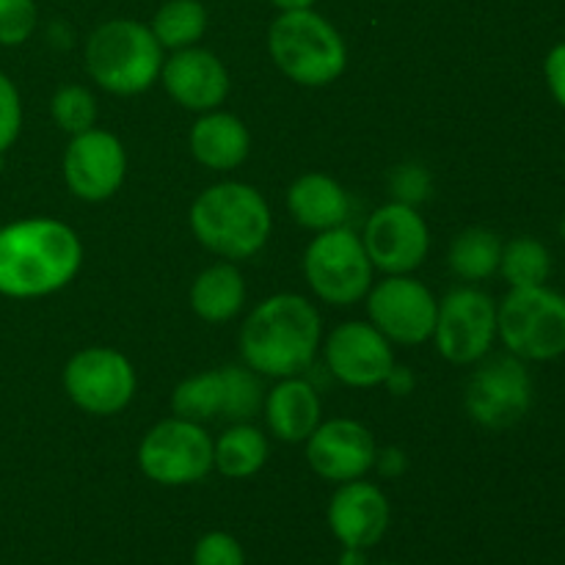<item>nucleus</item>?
<instances>
[{"label":"nucleus","instance_id":"obj_1","mask_svg":"<svg viewBox=\"0 0 565 565\" xmlns=\"http://www.w3.org/2000/svg\"><path fill=\"white\" fill-rule=\"evenodd\" d=\"M83 265V243L55 218H22L0 226V296L28 301L64 290Z\"/></svg>","mask_w":565,"mask_h":565},{"label":"nucleus","instance_id":"obj_2","mask_svg":"<svg viewBox=\"0 0 565 565\" xmlns=\"http://www.w3.org/2000/svg\"><path fill=\"white\" fill-rule=\"evenodd\" d=\"M320 315L298 292H276L252 309L241 329L246 367L268 379L303 375L318 356Z\"/></svg>","mask_w":565,"mask_h":565},{"label":"nucleus","instance_id":"obj_3","mask_svg":"<svg viewBox=\"0 0 565 565\" xmlns=\"http://www.w3.org/2000/svg\"><path fill=\"white\" fill-rule=\"evenodd\" d=\"M270 207L246 182H215L191 204V230L207 252L241 263L265 248L270 237Z\"/></svg>","mask_w":565,"mask_h":565},{"label":"nucleus","instance_id":"obj_4","mask_svg":"<svg viewBox=\"0 0 565 565\" xmlns=\"http://www.w3.org/2000/svg\"><path fill=\"white\" fill-rule=\"evenodd\" d=\"M268 53L281 75L307 88L329 86L348 66L345 39L315 9L279 11L268 28Z\"/></svg>","mask_w":565,"mask_h":565},{"label":"nucleus","instance_id":"obj_5","mask_svg":"<svg viewBox=\"0 0 565 565\" xmlns=\"http://www.w3.org/2000/svg\"><path fill=\"white\" fill-rule=\"evenodd\" d=\"M163 47L138 20H108L86 42V70L99 88L119 97L143 94L163 70Z\"/></svg>","mask_w":565,"mask_h":565},{"label":"nucleus","instance_id":"obj_6","mask_svg":"<svg viewBox=\"0 0 565 565\" xmlns=\"http://www.w3.org/2000/svg\"><path fill=\"white\" fill-rule=\"evenodd\" d=\"M497 337L522 362L565 356V296L552 287H511L497 303Z\"/></svg>","mask_w":565,"mask_h":565},{"label":"nucleus","instance_id":"obj_7","mask_svg":"<svg viewBox=\"0 0 565 565\" xmlns=\"http://www.w3.org/2000/svg\"><path fill=\"white\" fill-rule=\"evenodd\" d=\"M303 276L320 301L331 307H351L367 298L373 287V263L362 237L348 226L318 232L303 254Z\"/></svg>","mask_w":565,"mask_h":565},{"label":"nucleus","instance_id":"obj_8","mask_svg":"<svg viewBox=\"0 0 565 565\" xmlns=\"http://www.w3.org/2000/svg\"><path fill=\"white\" fill-rule=\"evenodd\" d=\"M533 375L527 362L513 353L480 359L478 370L469 375L463 406L472 423L489 430H508L522 423L533 408Z\"/></svg>","mask_w":565,"mask_h":565},{"label":"nucleus","instance_id":"obj_9","mask_svg":"<svg viewBox=\"0 0 565 565\" xmlns=\"http://www.w3.org/2000/svg\"><path fill=\"white\" fill-rule=\"evenodd\" d=\"M213 445L199 423L169 417L147 430L138 445V467L158 486H191L213 472Z\"/></svg>","mask_w":565,"mask_h":565},{"label":"nucleus","instance_id":"obj_10","mask_svg":"<svg viewBox=\"0 0 565 565\" xmlns=\"http://www.w3.org/2000/svg\"><path fill=\"white\" fill-rule=\"evenodd\" d=\"M64 392L81 412L110 417L127 408L136 395V370L116 348H83L66 362Z\"/></svg>","mask_w":565,"mask_h":565},{"label":"nucleus","instance_id":"obj_11","mask_svg":"<svg viewBox=\"0 0 565 565\" xmlns=\"http://www.w3.org/2000/svg\"><path fill=\"white\" fill-rule=\"evenodd\" d=\"M497 340V301L478 287L447 292L436 309L434 342L450 364H478Z\"/></svg>","mask_w":565,"mask_h":565},{"label":"nucleus","instance_id":"obj_12","mask_svg":"<svg viewBox=\"0 0 565 565\" xmlns=\"http://www.w3.org/2000/svg\"><path fill=\"white\" fill-rule=\"evenodd\" d=\"M436 309L434 292L408 274L386 276L367 292L370 323L397 345L428 342L436 329Z\"/></svg>","mask_w":565,"mask_h":565},{"label":"nucleus","instance_id":"obj_13","mask_svg":"<svg viewBox=\"0 0 565 565\" xmlns=\"http://www.w3.org/2000/svg\"><path fill=\"white\" fill-rule=\"evenodd\" d=\"M373 268L386 276L417 270L430 252V232L414 204L390 202L375 210L362 235Z\"/></svg>","mask_w":565,"mask_h":565},{"label":"nucleus","instance_id":"obj_14","mask_svg":"<svg viewBox=\"0 0 565 565\" xmlns=\"http://www.w3.org/2000/svg\"><path fill=\"white\" fill-rule=\"evenodd\" d=\"M64 182L83 202H105L121 188L127 177V152L119 138L108 130L72 136L64 152Z\"/></svg>","mask_w":565,"mask_h":565},{"label":"nucleus","instance_id":"obj_15","mask_svg":"<svg viewBox=\"0 0 565 565\" xmlns=\"http://www.w3.org/2000/svg\"><path fill=\"white\" fill-rule=\"evenodd\" d=\"M326 364L337 381L353 390L381 386L395 367L392 342L373 323H340L326 340Z\"/></svg>","mask_w":565,"mask_h":565},{"label":"nucleus","instance_id":"obj_16","mask_svg":"<svg viewBox=\"0 0 565 565\" xmlns=\"http://www.w3.org/2000/svg\"><path fill=\"white\" fill-rule=\"evenodd\" d=\"M373 434L356 419H329L320 423L307 439V461L323 480L331 483H351L362 480L370 469H375Z\"/></svg>","mask_w":565,"mask_h":565},{"label":"nucleus","instance_id":"obj_17","mask_svg":"<svg viewBox=\"0 0 565 565\" xmlns=\"http://www.w3.org/2000/svg\"><path fill=\"white\" fill-rule=\"evenodd\" d=\"M329 530L340 546L351 550H373L381 544L392 524V505L384 491L367 480L340 483L329 502Z\"/></svg>","mask_w":565,"mask_h":565},{"label":"nucleus","instance_id":"obj_18","mask_svg":"<svg viewBox=\"0 0 565 565\" xmlns=\"http://www.w3.org/2000/svg\"><path fill=\"white\" fill-rule=\"evenodd\" d=\"M160 81L177 105H182L185 110H196V114L215 110L230 94V72H226L224 61L196 44L174 50L171 58L163 61Z\"/></svg>","mask_w":565,"mask_h":565},{"label":"nucleus","instance_id":"obj_19","mask_svg":"<svg viewBox=\"0 0 565 565\" xmlns=\"http://www.w3.org/2000/svg\"><path fill=\"white\" fill-rule=\"evenodd\" d=\"M270 434L287 445H301L320 425V395L301 375L279 379L263 401Z\"/></svg>","mask_w":565,"mask_h":565},{"label":"nucleus","instance_id":"obj_20","mask_svg":"<svg viewBox=\"0 0 565 565\" xmlns=\"http://www.w3.org/2000/svg\"><path fill=\"white\" fill-rule=\"evenodd\" d=\"M287 210L303 230L329 232L345 226L351 215V199L345 188L320 171L301 174L287 191Z\"/></svg>","mask_w":565,"mask_h":565},{"label":"nucleus","instance_id":"obj_21","mask_svg":"<svg viewBox=\"0 0 565 565\" xmlns=\"http://www.w3.org/2000/svg\"><path fill=\"white\" fill-rule=\"evenodd\" d=\"M191 154L213 171H232L248 158L252 152V136L248 127L237 119L235 114H224V110H207L193 125L191 138Z\"/></svg>","mask_w":565,"mask_h":565},{"label":"nucleus","instance_id":"obj_22","mask_svg":"<svg viewBox=\"0 0 565 565\" xmlns=\"http://www.w3.org/2000/svg\"><path fill=\"white\" fill-rule=\"evenodd\" d=\"M246 303V281L237 265L215 263L196 276L191 287V309L207 323H226Z\"/></svg>","mask_w":565,"mask_h":565},{"label":"nucleus","instance_id":"obj_23","mask_svg":"<svg viewBox=\"0 0 565 565\" xmlns=\"http://www.w3.org/2000/svg\"><path fill=\"white\" fill-rule=\"evenodd\" d=\"M268 461V439L252 423H235L213 445V469L230 480H246Z\"/></svg>","mask_w":565,"mask_h":565},{"label":"nucleus","instance_id":"obj_24","mask_svg":"<svg viewBox=\"0 0 565 565\" xmlns=\"http://www.w3.org/2000/svg\"><path fill=\"white\" fill-rule=\"evenodd\" d=\"M502 241L497 232L486 226H469L450 243L447 263L450 270L463 281H486L500 270Z\"/></svg>","mask_w":565,"mask_h":565},{"label":"nucleus","instance_id":"obj_25","mask_svg":"<svg viewBox=\"0 0 565 565\" xmlns=\"http://www.w3.org/2000/svg\"><path fill=\"white\" fill-rule=\"evenodd\" d=\"M149 28L163 50L193 47L207 31V9L199 0H166Z\"/></svg>","mask_w":565,"mask_h":565},{"label":"nucleus","instance_id":"obj_26","mask_svg":"<svg viewBox=\"0 0 565 565\" xmlns=\"http://www.w3.org/2000/svg\"><path fill=\"white\" fill-rule=\"evenodd\" d=\"M508 287H539L552 276V254L539 237L519 235L502 243L500 270Z\"/></svg>","mask_w":565,"mask_h":565},{"label":"nucleus","instance_id":"obj_27","mask_svg":"<svg viewBox=\"0 0 565 565\" xmlns=\"http://www.w3.org/2000/svg\"><path fill=\"white\" fill-rule=\"evenodd\" d=\"M174 417L191 419V423H210L215 417H224V375L221 370L191 375L182 381L171 395Z\"/></svg>","mask_w":565,"mask_h":565},{"label":"nucleus","instance_id":"obj_28","mask_svg":"<svg viewBox=\"0 0 565 565\" xmlns=\"http://www.w3.org/2000/svg\"><path fill=\"white\" fill-rule=\"evenodd\" d=\"M224 375V417L230 423H248L263 408V386H259V375L252 367H237V364H226L221 367Z\"/></svg>","mask_w":565,"mask_h":565},{"label":"nucleus","instance_id":"obj_29","mask_svg":"<svg viewBox=\"0 0 565 565\" xmlns=\"http://www.w3.org/2000/svg\"><path fill=\"white\" fill-rule=\"evenodd\" d=\"M50 114L61 130L70 132V136H81V132L92 130L94 121H97V99L86 86L70 83L53 94Z\"/></svg>","mask_w":565,"mask_h":565},{"label":"nucleus","instance_id":"obj_30","mask_svg":"<svg viewBox=\"0 0 565 565\" xmlns=\"http://www.w3.org/2000/svg\"><path fill=\"white\" fill-rule=\"evenodd\" d=\"M39 22L36 0H0V47H20Z\"/></svg>","mask_w":565,"mask_h":565},{"label":"nucleus","instance_id":"obj_31","mask_svg":"<svg viewBox=\"0 0 565 565\" xmlns=\"http://www.w3.org/2000/svg\"><path fill=\"white\" fill-rule=\"evenodd\" d=\"M191 565H246V552H243L241 541L235 535L224 533V530H213V533H204L196 541Z\"/></svg>","mask_w":565,"mask_h":565},{"label":"nucleus","instance_id":"obj_32","mask_svg":"<svg viewBox=\"0 0 565 565\" xmlns=\"http://www.w3.org/2000/svg\"><path fill=\"white\" fill-rule=\"evenodd\" d=\"M22 132V99L14 81L0 72V154L9 152Z\"/></svg>","mask_w":565,"mask_h":565},{"label":"nucleus","instance_id":"obj_33","mask_svg":"<svg viewBox=\"0 0 565 565\" xmlns=\"http://www.w3.org/2000/svg\"><path fill=\"white\" fill-rule=\"evenodd\" d=\"M392 191H395V202L417 204L428 196L430 191V174L423 166H401L392 174Z\"/></svg>","mask_w":565,"mask_h":565},{"label":"nucleus","instance_id":"obj_34","mask_svg":"<svg viewBox=\"0 0 565 565\" xmlns=\"http://www.w3.org/2000/svg\"><path fill=\"white\" fill-rule=\"evenodd\" d=\"M544 77H546V88H550L552 99H555V103L565 110V42L555 44V47L546 53Z\"/></svg>","mask_w":565,"mask_h":565},{"label":"nucleus","instance_id":"obj_35","mask_svg":"<svg viewBox=\"0 0 565 565\" xmlns=\"http://www.w3.org/2000/svg\"><path fill=\"white\" fill-rule=\"evenodd\" d=\"M375 467H379L384 475L401 478V475L406 472L408 461H406V456H403L401 450H384V452H379V456H375Z\"/></svg>","mask_w":565,"mask_h":565},{"label":"nucleus","instance_id":"obj_36","mask_svg":"<svg viewBox=\"0 0 565 565\" xmlns=\"http://www.w3.org/2000/svg\"><path fill=\"white\" fill-rule=\"evenodd\" d=\"M384 386H390V392H395V395H408V392L414 390V375L408 373L406 367H392V373L386 375Z\"/></svg>","mask_w":565,"mask_h":565},{"label":"nucleus","instance_id":"obj_37","mask_svg":"<svg viewBox=\"0 0 565 565\" xmlns=\"http://www.w3.org/2000/svg\"><path fill=\"white\" fill-rule=\"evenodd\" d=\"M340 565H370L367 550H351V546H342Z\"/></svg>","mask_w":565,"mask_h":565},{"label":"nucleus","instance_id":"obj_38","mask_svg":"<svg viewBox=\"0 0 565 565\" xmlns=\"http://www.w3.org/2000/svg\"><path fill=\"white\" fill-rule=\"evenodd\" d=\"M279 11H298V9H312L315 0H270Z\"/></svg>","mask_w":565,"mask_h":565},{"label":"nucleus","instance_id":"obj_39","mask_svg":"<svg viewBox=\"0 0 565 565\" xmlns=\"http://www.w3.org/2000/svg\"><path fill=\"white\" fill-rule=\"evenodd\" d=\"M561 237H563V243H565V213H563V218H561Z\"/></svg>","mask_w":565,"mask_h":565},{"label":"nucleus","instance_id":"obj_40","mask_svg":"<svg viewBox=\"0 0 565 565\" xmlns=\"http://www.w3.org/2000/svg\"><path fill=\"white\" fill-rule=\"evenodd\" d=\"M375 565H397V563H375Z\"/></svg>","mask_w":565,"mask_h":565},{"label":"nucleus","instance_id":"obj_41","mask_svg":"<svg viewBox=\"0 0 565 565\" xmlns=\"http://www.w3.org/2000/svg\"><path fill=\"white\" fill-rule=\"evenodd\" d=\"M563 169H565V158H563Z\"/></svg>","mask_w":565,"mask_h":565}]
</instances>
